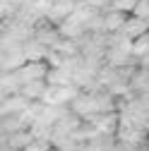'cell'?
I'll return each mask as SVG.
<instances>
[{
	"label": "cell",
	"mask_w": 149,
	"mask_h": 151,
	"mask_svg": "<svg viewBox=\"0 0 149 151\" xmlns=\"http://www.w3.org/2000/svg\"><path fill=\"white\" fill-rule=\"evenodd\" d=\"M74 7H77V3H65V0H55V3H53V7H51V12L46 14V19H48L51 24H60V22H65L67 17L74 12Z\"/></svg>",
	"instance_id": "obj_1"
},
{
	"label": "cell",
	"mask_w": 149,
	"mask_h": 151,
	"mask_svg": "<svg viewBox=\"0 0 149 151\" xmlns=\"http://www.w3.org/2000/svg\"><path fill=\"white\" fill-rule=\"evenodd\" d=\"M24 63H29L27 60V53H24V46L3 53V72H14V70H20Z\"/></svg>",
	"instance_id": "obj_2"
},
{
	"label": "cell",
	"mask_w": 149,
	"mask_h": 151,
	"mask_svg": "<svg viewBox=\"0 0 149 151\" xmlns=\"http://www.w3.org/2000/svg\"><path fill=\"white\" fill-rule=\"evenodd\" d=\"M31 101L24 96V93H10V96H3V115H14V113H22Z\"/></svg>",
	"instance_id": "obj_3"
},
{
	"label": "cell",
	"mask_w": 149,
	"mask_h": 151,
	"mask_svg": "<svg viewBox=\"0 0 149 151\" xmlns=\"http://www.w3.org/2000/svg\"><path fill=\"white\" fill-rule=\"evenodd\" d=\"M125 14L127 12H123V10H106L103 12V31H108V34L120 31L125 27V22H127Z\"/></svg>",
	"instance_id": "obj_4"
},
{
	"label": "cell",
	"mask_w": 149,
	"mask_h": 151,
	"mask_svg": "<svg viewBox=\"0 0 149 151\" xmlns=\"http://www.w3.org/2000/svg\"><path fill=\"white\" fill-rule=\"evenodd\" d=\"M120 31H123L125 36H130V39H137V36H142V34H147V31H149V19L132 14V17H130V19L125 22V27H123Z\"/></svg>",
	"instance_id": "obj_5"
},
{
	"label": "cell",
	"mask_w": 149,
	"mask_h": 151,
	"mask_svg": "<svg viewBox=\"0 0 149 151\" xmlns=\"http://www.w3.org/2000/svg\"><path fill=\"white\" fill-rule=\"evenodd\" d=\"M24 53H27V60H46V53H48V46L41 43L39 39H31L24 41Z\"/></svg>",
	"instance_id": "obj_6"
},
{
	"label": "cell",
	"mask_w": 149,
	"mask_h": 151,
	"mask_svg": "<svg viewBox=\"0 0 149 151\" xmlns=\"http://www.w3.org/2000/svg\"><path fill=\"white\" fill-rule=\"evenodd\" d=\"M46 82L53 84V86H63V84H72V72L65 70L63 65L60 67H51L48 74H46Z\"/></svg>",
	"instance_id": "obj_7"
},
{
	"label": "cell",
	"mask_w": 149,
	"mask_h": 151,
	"mask_svg": "<svg viewBox=\"0 0 149 151\" xmlns=\"http://www.w3.org/2000/svg\"><path fill=\"white\" fill-rule=\"evenodd\" d=\"M46 86H48V82H46V79H31V82L22 84V93H24L29 101H36V99H41V96H43Z\"/></svg>",
	"instance_id": "obj_8"
},
{
	"label": "cell",
	"mask_w": 149,
	"mask_h": 151,
	"mask_svg": "<svg viewBox=\"0 0 149 151\" xmlns=\"http://www.w3.org/2000/svg\"><path fill=\"white\" fill-rule=\"evenodd\" d=\"M53 3H55V0H34V3L29 5V10H34L36 14H41V17H46V14L51 12ZM22 7H24V5H22Z\"/></svg>",
	"instance_id": "obj_9"
},
{
	"label": "cell",
	"mask_w": 149,
	"mask_h": 151,
	"mask_svg": "<svg viewBox=\"0 0 149 151\" xmlns=\"http://www.w3.org/2000/svg\"><path fill=\"white\" fill-rule=\"evenodd\" d=\"M137 3H140V0H111L108 10H123V12H132V10L137 7ZM103 12H106V10H103Z\"/></svg>",
	"instance_id": "obj_10"
},
{
	"label": "cell",
	"mask_w": 149,
	"mask_h": 151,
	"mask_svg": "<svg viewBox=\"0 0 149 151\" xmlns=\"http://www.w3.org/2000/svg\"><path fill=\"white\" fill-rule=\"evenodd\" d=\"M48 146H51V142H46V139H34V142L27 144L22 151H48Z\"/></svg>",
	"instance_id": "obj_11"
},
{
	"label": "cell",
	"mask_w": 149,
	"mask_h": 151,
	"mask_svg": "<svg viewBox=\"0 0 149 151\" xmlns=\"http://www.w3.org/2000/svg\"><path fill=\"white\" fill-rule=\"evenodd\" d=\"M140 67H142V70H149V53L140 58Z\"/></svg>",
	"instance_id": "obj_12"
},
{
	"label": "cell",
	"mask_w": 149,
	"mask_h": 151,
	"mask_svg": "<svg viewBox=\"0 0 149 151\" xmlns=\"http://www.w3.org/2000/svg\"><path fill=\"white\" fill-rule=\"evenodd\" d=\"M65 3H77V0H65Z\"/></svg>",
	"instance_id": "obj_13"
}]
</instances>
